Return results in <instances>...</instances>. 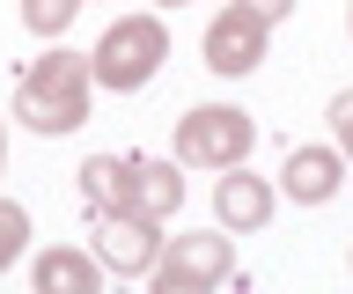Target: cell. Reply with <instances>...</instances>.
Returning a JSON list of instances; mask_svg holds the SVG:
<instances>
[{
  "mask_svg": "<svg viewBox=\"0 0 353 294\" xmlns=\"http://www.w3.org/2000/svg\"><path fill=\"white\" fill-rule=\"evenodd\" d=\"M81 199L88 213H140V221H170L184 206V177L162 155H88L81 162Z\"/></svg>",
  "mask_w": 353,
  "mask_h": 294,
  "instance_id": "1",
  "label": "cell"
},
{
  "mask_svg": "<svg viewBox=\"0 0 353 294\" xmlns=\"http://www.w3.org/2000/svg\"><path fill=\"white\" fill-rule=\"evenodd\" d=\"M88 96H96V81H88V52L52 45L44 59L22 67V81H15V118L30 125V133L59 140V133H81V125H88Z\"/></svg>",
  "mask_w": 353,
  "mask_h": 294,
  "instance_id": "2",
  "label": "cell"
},
{
  "mask_svg": "<svg viewBox=\"0 0 353 294\" xmlns=\"http://www.w3.org/2000/svg\"><path fill=\"white\" fill-rule=\"evenodd\" d=\"M162 59H170V23L162 15H118L88 52V81L110 96H132L162 74Z\"/></svg>",
  "mask_w": 353,
  "mask_h": 294,
  "instance_id": "3",
  "label": "cell"
},
{
  "mask_svg": "<svg viewBox=\"0 0 353 294\" xmlns=\"http://www.w3.org/2000/svg\"><path fill=\"white\" fill-rule=\"evenodd\" d=\"M258 147V118L236 103H199L176 118V162L184 169H236Z\"/></svg>",
  "mask_w": 353,
  "mask_h": 294,
  "instance_id": "4",
  "label": "cell"
},
{
  "mask_svg": "<svg viewBox=\"0 0 353 294\" xmlns=\"http://www.w3.org/2000/svg\"><path fill=\"white\" fill-rule=\"evenodd\" d=\"M88 258L103 272H118V280H132V272H154V258H162V228L140 221V213H88Z\"/></svg>",
  "mask_w": 353,
  "mask_h": 294,
  "instance_id": "5",
  "label": "cell"
},
{
  "mask_svg": "<svg viewBox=\"0 0 353 294\" xmlns=\"http://www.w3.org/2000/svg\"><path fill=\"white\" fill-rule=\"evenodd\" d=\"M154 265L176 272V280H199V287H221V280L236 272V243H228V228H184V235L162 243Z\"/></svg>",
  "mask_w": 353,
  "mask_h": 294,
  "instance_id": "6",
  "label": "cell"
},
{
  "mask_svg": "<svg viewBox=\"0 0 353 294\" xmlns=\"http://www.w3.org/2000/svg\"><path fill=\"white\" fill-rule=\"evenodd\" d=\"M265 37H272V30H265L250 8H221L214 23H206V67H214L221 81H236V74H250L265 59Z\"/></svg>",
  "mask_w": 353,
  "mask_h": 294,
  "instance_id": "7",
  "label": "cell"
},
{
  "mask_svg": "<svg viewBox=\"0 0 353 294\" xmlns=\"http://www.w3.org/2000/svg\"><path fill=\"white\" fill-rule=\"evenodd\" d=\"M339 184H346V155H339V147H287L280 191L294 206H331V199H339Z\"/></svg>",
  "mask_w": 353,
  "mask_h": 294,
  "instance_id": "8",
  "label": "cell"
},
{
  "mask_svg": "<svg viewBox=\"0 0 353 294\" xmlns=\"http://www.w3.org/2000/svg\"><path fill=\"white\" fill-rule=\"evenodd\" d=\"M214 221L221 228H236V235H250V228H265L272 221V184L265 177H250V169H221V184H214Z\"/></svg>",
  "mask_w": 353,
  "mask_h": 294,
  "instance_id": "9",
  "label": "cell"
},
{
  "mask_svg": "<svg viewBox=\"0 0 353 294\" xmlns=\"http://www.w3.org/2000/svg\"><path fill=\"white\" fill-rule=\"evenodd\" d=\"M30 280H37V294H103V265L88 250H44Z\"/></svg>",
  "mask_w": 353,
  "mask_h": 294,
  "instance_id": "10",
  "label": "cell"
},
{
  "mask_svg": "<svg viewBox=\"0 0 353 294\" xmlns=\"http://www.w3.org/2000/svg\"><path fill=\"white\" fill-rule=\"evenodd\" d=\"M81 15V0H22V23L37 37H66V23Z\"/></svg>",
  "mask_w": 353,
  "mask_h": 294,
  "instance_id": "11",
  "label": "cell"
},
{
  "mask_svg": "<svg viewBox=\"0 0 353 294\" xmlns=\"http://www.w3.org/2000/svg\"><path fill=\"white\" fill-rule=\"evenodd\" d=\"M22 250H30V213H22L15 199H0V272L15 265Z\"/></svg>",
  "mask_w": 353,
  "mask_h": 294,
  "instance_id": "12",
  "label": "cell"
},
{
  "mask_svg": "<svg viewBox=\"0 0 353 294\" xmlns=\"http://www.w3.org/2000/svg\"><path fill=\"white\" fill-rule=\"evenodd\" d=\"M331 140H339V155H353V89L331 96Z\"/></svg>",
  "mask_w": 353,
  "mask_h": 294,
  "instance_id": "13",
  "label": "cell"
},
{
  "mask_svg": "<svg viewBox=\"0 0 353 294\" xmlns=\"http://www.w3.org/2000/svg\"><path fill=\"white\" fill-rule=\"evenodd\" d=\"M148 294H214V287H199V280H176V272L154 265V272H148Z\"/></svg>",
  "mask_w": 353,
  "mask_h": 294,
  "instance_id": "14",
  "label": "cell"
},
{
  "mask_svg": "<svg viewBox=\"0 0 353 294\" xmlns=\"http://www.w3.org/2000/svg\"><path fill=\"white\" fill-rule=\"evenodd\" d=\"M236 8H250V15H258L265 30H272V23H287V15H294V0H236Z\"/></svg>",
  "mask_w": 353,
  "mask_h": 294,
  "instance_id": "15",
  "label": "cell"
},
{
  "mask_svg": "<svg viewBox=\"0 0 353 294\" xmlns=\"http://www.w3.org/2000/svg\"><path fill=\"white\" fill-rule=\"evenodd\" d=\"M0 169H8V125H0Z\"/></svg>",
  "mask_w": 353,
  "mask_h": 294,
  "instance_id": "16",
  "label": "cell"
},
{
  "mask_svg": "<svg viewBox=\"0 0 353 294\" xmlns=\"http://www.w3.org/2000/svg\"><path fill=\"white\" fill-rule=\"evenodd\" d=\"M162 8H184V0H162Z\"/></svg>",
  "mask_w": 353,
  "mask_h": 294,
  "instance_id": "17",
  "label": "cell"
}]
</instances>
